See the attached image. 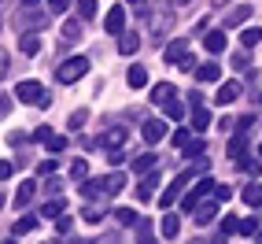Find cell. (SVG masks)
<instances>
[{"label":"cell","mask_w":262,"mask_h":244,"mask_svg":"<svg viewBox=\"0 0 262 244\" xmlns=\"http://www.w3.org/2000/svg\"><path fill=\"white\" fill-rule=\"evenodd\" d=\"M115 218H118V226H133L137 222V211H133V207H118Z\"/></svg>","instance_id":"e575fe53"},{"label":"cell","mask_w":262,"mask_h":244,"mask_svg":"<svg viewBox=\"0 0 262 244\" xmlns=\"http://www.w3.org/2000/svg\"><path fill=\"white\" fill-rule=\"evenodd\" d=\"M8 71H11V56H8V52H4V56H0V74H4V78H8Z\"/></svg>","instance_id":"816d5d0a"},{"label":"cell","mask_w":262,"mask_h":244,"mask_svg":"<svg viewBox=\"0 0 262 244\" xmlns=\"http://www.w3.org/2000/svg\"><path fill=\"white\" fill-rule=\"evenodd\" d=\"M45 85L41 82H33V78H26V82H19V85H15V96H19L23 104H41L45 100Z\"/></svg>","instance_id":"3957f363"},{"label":"cell","mask_w":262,"mask_h":244,"mask_svg":"<svg viewBox=\"0 0 262 244\" xmlns=\"http://www.w3.org/2000/svg\"><path fill=\"white\" fill-rule=\"evenodd\" d=\"M52 137H56V133H52V126H41V130H33V141H41V145H48Z\"/></svg>","instance_id":"ab89813d"},{"label":"cell","mask_w":262,"mask_h":244,"mask_svg":"<svg viewBox=\"0 0 262 244\" xmlns=\"http://www.w3.org/2000/svg\"><path fill=\"white\" fill-rule=\"evenodd\" d=\"M173 4H192V0H173Z\"/></svg>","instance_id":"6f0895ef"},{"label":"cell","mask_w":262,"mask_h":244,"mask_svg":"<svg viewBox=\"0 0 262 244\" xmlns=\"http://www.w3.org/2000/svg\"><path fill=\"white\" fill-rule=\"evenodd\" d=\"M159 230H163V237H166V240H173V237L181 233V218H178V215H163Z\"/></svg>","instance_id":"d6986e66"},{"label":"cell","mask_w":262,"mask_h":244,"mask_svg":"<svg viewBox=\"0 0 262 244\" xmlns=\"http://www.w3.org/2000/svg\"><path fill=\"white\" fill-rule=\"evenodd\" d=\"M163 111H166V118L178 122V118H185V104H181L178 96H173V100H166V104H163Z\"/></svg>","instance_id":"f1b7e54d"},{"label":"cell","mask_w":262,"mask_h":244,"mask_svg":"<svg viewBox=\"0 0 262 244\" xmlns=\"http://www.w3.org/2000/svg\"><path fill=\"white\" fill-rule=\"evenodd\" d=\"M141 137H144V145H159L163 137H166V126H163L159 118H148L144 126H141Z\"/></svg>","instance_id":"52a82bcc"},{"label":"cell","mask_w":262,"mask_h":244,"mask_svg":"<svg viewBox=\"0 0 262 244\" xmlns=\"http://www.w3.org/2000/svg\"><path fill=\"white\" fill-rule=\"evenodd\" d=\"M11 174H15V167H11V159H4V163H0V178H4V181H8V178H11Z\"/></svg>","instance_id":"681fc988"},{"label":"cell","mask_w":262,"mask_h":244,"mask_svg":"<svg viewBox=\"0 0 262 244\" xmlns=\"http://www.w3.org/2000/svg\"><path fill=\"white\" fill-rule=\"evenodd\" d=\"M126 141H129V130L126 126H111V130H103V137H100L103 148H122Z\"/></svg>","instance_id":"8992f818"},{"label":"cell","mask_w":262,"mask_h":244,"mask_svg":"<svg viewBox=\"0 0 262 244\" xmlns=\"http://www.w3.org/2000/svg\"><path fill=\"white\" fill-rule=\"evenodd\" d=\"M81 196H85V200L107 196V178H89V181H81Z\"/></svg>","instance_id":"9c48e42d"},{"label":"cell","mask_w":262,"mask_h":244,"mask_svg":"<svg viewBox=\"0 0 262 244\" xmlns=\"http://www.w3.org/2000/svg\"><path fill=\"white\" fill-rule=\"evenodd\" d=\"M207 126H211V111H203V108H192V133H203Z\"/></svg>","instance_id":"cb8c5ba5"},{"label":"cell","mask_w":262,"mask_h":244,"mask_svg":"<svg viewBox=\"0 0 262 244\" xmlns=\"http://www.w3.org/2000/svg\"><path fill=\"white\" fill-rule=\"evenodd\" d=\"M137 48H141V37H137V33H122V41H118V52H122V56H133Z\"/></svg>","instance_id":"484cf974"},{"label":"cell","mask_w":262,"mask_h":244,"mask_svg":"<svg viewBox=\"0 0 262 244\" xmlns=\"http://www.w3.org/2000/svg\"><path fill=\"white\" fill-rule=\"evenodd\" d=\"M196 78H200V82H218V78H222V67H218V63H200V67H196Z\"/></svg>","instance_id":"7402d4cb"},{"label":"cell","mask_w":262,"mask_h":244,"mask_svg":"<svg viewBox=\"0 0 262 244\" xmlns=\"http://www.w3.org/2000/svg\"><path fill=\"white\" fill-rule=\"evenodd\" d=\"M37 174H41V178H52V174H56V159H45V163H37Z\"/></svg>","instance_id":"b9f144b4"},{"label":"cell","mask_w":262,"mask_h":244,"mask_svg":"<svg viewBox=\"0 0 262 244\" xmlns=\"http://www.w3.org/2000/svg\"><path fill=\"white\" fill-rule=\"evenodd\" d=\"M78 15H81V19H96V0H78Z\"/></svg>","instance_id":"836d02e7"},{"label":"cell","mask_w":262,"mask_h":244,"mask_svg":"<svg viewBox=\"0 0 262 244\" xmlns=\"http://www.w3.org/2000/svg\"><path fill=\"white\" fill-rule=\"evenodd\" d=\"M37 4H41V0H23V4H19V8H23V11H33V8H37Z\"/></svg>","instance_id":"9f6ffc18"},{"label":"cell","mask_w":262,"mask_h":244,"mask_svg":"<svg viewBox=\"0 0 262 244\" xmlns=\"http://www.w3.org/2000/svg\"><path fill=\"white\" fill-rule=\"evenodd\" d=\"M240 200L248 204V207H258V204H262V185H258V181L244 185V189H240Z\"/></svg>","instance_id":"2e32d148"},{"label":"cell","mask_w":262,"mask_h":244,"mask_svg":"<svg viewBox=\"0 0 262 244\" xmlns=\"http://www.w3.org/2000/svg\"><path fill=\"white\" fill-rule=\"evenodd\" d=\"M255 237H258V240H262V230H258V233H255Z\"/></svg>","instance_id":"680465c9"},{"label":"cell","mask_w":262,"mask_h":244,"mask_svg":"<svg viewBox=\"0 0 262 244\" xmlns=\"http://www.w3.org/2000/svg\"><path fill=\"white\" fill-rule=\"evenodd\" d=\"M155 185H159V174L148 170L144 181H141V189H137V196H141V200H151V196H155Z\"/></svg>","instance_id":"e0dca14e"},{"label":"cell","mask_w":262,"mask_h":244,"mask_svg":"<svg viewBox=\"0 0 262 244\" xmlns=\"http://www.w3.org/2000/svg\"><path fill=\"white\" fill-rule=\"evenodd\" d=\"M173 96H178V89H173L170 82H159V85H151V104H159V108H163L166 100H173Z\"/></svg>","instance_id":"7c38bea8"},{"label":"cell","mask_w":262,"mask_h":244,"mask_svg":"<svg viewBox=\"0 0 262 244\" xmlns=\"http://www.w3.org/2000/svg\"><path fill=\"white\" fill-rule=\"evenodd\" d=\"M188 52H192V45H188V37H173L166 48H163V59L170 63V67H181L185 59H188Z\"/></svg>","instance_id":"7a4b0ae2"},{"label":"cell","mask_w":262,"mask_h":244,"mask_svg":"<svg viewBox=\"0 0 262 244\" xmlns=\"http://www.w3.org/2000/svg\"><path fill=\"white\" fill-rule=\"evenodd\" d=\"M173 145L185 148V145H188V130H173Z\"/></svg>","instance_id":"7dc6e473"},{"label":"cell","mask_w":262,"mask_h":244,"mask_svg":"<svg viewBox=\"0 0 262 244\" xmlns=\"http://www.w3.org/2000/svg\"><path fill=\"white\" fill-rule=\"evenodd\" d=\"M225 30H207V37H203V48L211 52V56H218V52H225Z\"/></svg>","instance_id":"30bf717a"},{"label":"cell","mask_w":262,"mask_h":244,"mask_svg":"<svg viewBox=\"0 0 262 244\" xmlns=\"http://www.w3.org/2000/svg\"><path fill=\"white\" fill-rule=\"evenodd\" d=\"M63 41H67V45L81 41V15H78V19H67V23H63Z\"/></svg>","instance_id":"ac0fdd59"},{"label":"cell","mask_w":262,"mask_h":244,"mask_svg":"<svg viewBox=\"0 0 262 244\" xmlns=\"http://www.w3.org/2000/svg\"><path fill=\"white\" fill-rule=\"evenodd\" d=\"M251 126H255V115H248V118H240V122H236V130H251Z\"/></svg>","instance_id":"db71d44e"},{"label":"cell","mask_w":262,"mask_h":244,"mask_svg":"<svg viewBox=\"0 0 262 244\" xmlns=\"http://www.w3.org/2000/svg\"><path fill=\"white\" fill-rule=\"evenodd\" d=\"M89 74V59L85 56H74V59H63L59 63V71H56V78L63 82V85H74L78 78H85Z\"/></svg>","instance_id":"6da1fadb"},{"label":"cell","mask_w":262,"mask_h":244,"mask_svg":"<svg viewBox=\"0 0 262 244\" xmlns=\"http://www.w3.org/2000/svg\"><path fill=\"white\" fill-rule=\"evenodd\" d=\"M41 226V218L37 215H23L19 222H15V230H11V237H26V233H33Z\"/></svg>","instance_id":"9a60e30c"},{"label":"cell","mask_w":262,"mask_h":244,"mask_svg":"<svg viewBox=\"0 0 262 244\" xmlns=\"http://www.w3.org/2000/svg\"><path fill=\"white\" fill-rule=\"evenodd\" d=\"M19 48H23V56H37V52H41V37H37V33H23V41H19Z\"/></svg>","instance_id":"ffe728a7"},{"label":"cell","mask_w":262,"mask_h":244,"mask_svg":"<svg viewBox=\"0 0 262 244\" xmlns=\"http://www.w3.org/2000/svg\"><path fill=\"white\" fill-rule=\"evenodd\" d=\"M85 118H89V111H85V108H81V111H74V115H71V130H78Z\"/></svg>","instance_id":"bcb514c9"},{"label":"cell","mask_w":262,"mask_h":244,"mask_svg":"<svg viewBox=\"0 0 262 244\" xmlns=\"http://www.w3.org/2000/svg\"><path fill=\"white\" fill-rule=\"evenodd\" d=\"M185 155H203V141H200V137H196V141H188V145H185Z\"/></svg>","instance_id":"ee69618b"},{"label":"cell","mask_w":262,"mask_h":244,"mask_svg":"<svg viewBox=\"0 0 262 244\" xmlns=\"http://www.w3.org/2000/svg\"><path fill=\"white\" fill-rule=\"evenodd\" d=\"M229 196H233V189H229V185H218V189H214V200H218V204H225Z\"/></svg>","instance_id":"f6af8a7d"},{"label":"cell","mask_w":262,"mask_h":244,"mask_svg":"<svg viewBox=\"0 0 262 244\" xmlns=\"http://www.w3.org/2000/svg\"><path fill=\"white\" fill-rule=\"evenodd\" d=\"M107 163L111 167H122V163H126V152H122V148H107Z\"/></svg>","instance_id":"8d00e7d4"},{"label":"cell","mask_w":262,"mask_h":244,"mask_svg":"<svg viewBox=\"0 0 262 244\" xmlns=\"http://www.w3.org/2000/svg\"><path fill=\"white\" fill-rule=\"evenodd\" d=\"M244 148H248V130H236V137H233V141H229V155H233V159H236V155H240Z\"/></svg>","instance_id":"f546056e"},{"label":"cell","mask_w":262,"mask_h":244,"mask_svg":"<svg viewBox=\"0 0 262 244\" xmlns=\"http://www.w3.org/2000/svg\"><path fill=\"white\" fill-rule=\"evenodd\" d=\"M222 233L229 237V233H240V222L236 218H222Z\"/></svg>","instance_id":"7bdbcfd3"},{"label":"cell","mask_w":262,"mask_h":244,"mask_svg":"<svg viewBox=\"0 0 262 244\" xmlns=\"http://www.w3.org/2000/svg\"><path fill=\"white\" fill-rule=\"evenodd\" d=\"M81 218L89 222V226H96V222L103 218V211H100V207H85V211H81Z\"/></svg>","instance_id":"74e56055"},{"label":"cell","mask_w":262,"mask_h":244,"mask_svg":"<svg viewBox=\"0 0 262 244\" xmlns=\"http://www.w3.org/2000/svg\"><path fill=\"white\" fill-rule=\"evenodd\" d=\"M126 82H129V89H144V85H148V71H144V67H129Z\"/></svg>","instance_id":"44dd1931"},{"label":"cell","mask_w":262,"mask_h":244,"mask_svg":"<svg viewBox=\"0 0 262 244\" xmlns=\"http://www.w3.org/2000/svg\"><path fill=\"white\" fill-rule=\"evenodd\" d=\"M258 155H262V145H258Z\"/></svg>","instance_id":"91938a15"},{"label":"cell","mask_w":262,"mask_h":244,"mask_svg":"<svg viewBox=\"0 0 262 244\" xmlns=\"http://www.w3.org/2000/svg\"><path fill=\"white\" fill-rule=\"evenodd\" d=\"M71 226H74L71 215H59V218H56V233H71Z\"/></svg>","instance_id":"60d3db41"},{"label":"cell","mask_w":262,"mask_h":244,"mask_svg":"<svg viewBox=\"0 0 262 244\" xmlns=\"http://www.w3.org/2000/svg\"><path fill=\"white\" fill-rule=\"evenodd\" d=\"M214 215H218V200H214V196L207 200V204H203V200L196 204V222H200V226H211Z\"/></svg>","instance_id":"8fae6325"},{"label":"cell","mask_w":262,"mask_h":244,"mask_svg":"<svg viewBox=\"0 0 262 244\" xmlns=\"http://www.w3.org/2000/svg\"><path fill=\"white\" fill-rule=\"evenodd\" d=\"M103 30H107L111 37H122V33H126V8H111L103 15Z\"/></svg>","instance_id":"5b68a950"},{"label":"cell","mask_w":262,"mask_h":244,"mask_svg":"<svg viewBox=\"0 0 262 244\" xmlns=\"http://www.w3.org/2000/svg\"><path fill=\"white\" fill-rule=\"evenodd\" d=\"M240 233H244V237H255V233H258V218H255V215L244 218V222H240Z\"/></svg>","instance_id":"d590c367"},{"label":"cell","mask_w":262,"mask_h":244,"mask_svg":"<svg viewBox=\"0 0 262 244\" xmlns=\"http://www.w3.org/2000/svg\"><path fill=\"white\" fill-rule=\"evenodd\" d=\"M48 8H52V15H67L71 11V0H48Z\"/></svg>","instance_id":"f35d334b"},{"label":"cell","mask_w":262,"mask_h":244,"mask_svg":"<svg viewBox=\"0 0 262 244\" xmlns=\"http://www.w3.org/2000/svg\"><path fill=\"white\" fill-rule=\"evenodd\" d=\"M233 100H240V82H222L214 104H233Z\"/></svg>","instance_id":"4fadbf2b"},{"label":"cell","mask_w":262,"mask_h":244,"mask_svg":"<svg viewBox=\"0 0 262 244\" xmlns=\"http://www.w3.org/2000/svg\"><path fill=\"white\" fill-rule=\"evenodd\" d=\"M45 189H48V193H52V196H56V193H59V189H63V185H59V178H48V185H45Z\"/></svg>","instance_id":"11a10c76"},{"label":"cell","mask_w":262,"mask_h":244,"mask_svg":"<svg viewBox=\"0 0 262 244\" xmlns=\"http://www.w3.org/2000/svg\"><path fill=\"white\" fill-rule=\"evenodd\" d=\"M248 15H251V8H233L229 15H225V26H244Z\"/></svg>","instance_id":"83f0119b"},{"label":"cell","mask_w":262,"mask_h":244,"mask_svg":"<svg viewBox=\"0 0 262 244\" xmlns=\"http://www.w3.org/2000/svg\"><path fill=\"white\" fill-rule=\"evenodd\" d=\"M214 189H218V181H211V178H200L196 181V189L185 196V211H196V204L200 200H207V196H214Z\"/></svg>","instance_id":"277c9868"},{"label":"cell","mask_w":262,"mask_h":244,"mask_svg":"<svg viewBox=\"0 0 262 244\" xmlns=\"http://www.w3.org/2000/svg\"><path fill=\"white\" fill-rule=\"evenodd\" d=\"M148 170H155V152H141L133 159V174H148Z\"/></svg>","instance_id":"603a6c76"},{"label":"cell","mask_w":262,"mask_h":244,"mask_svg":"<svg viewBox=\"0 0 262 244\" xmlns=\"http://www.w3.org/2000/svg\"><path fill=\"white\" fill-rule=\"evenodd\" d=\"M33 196H37V181H23L19 189H15V207H26Z\"/></svg>","instance_id":"5bb4252c"},{"label":"cell","mask_w":262,"mask_h":244,"mask_svg":"<svg viewBox=\"0 0 262 244\" xmlns=\"http://www.w3.org/2000/svg\"><path fill=\"white\" fill-rule=\"evenodd\" d=\"M233 67H236V71H248V56H244V52H240V56H233Z\"/></svg>","instance_id":"f5cc1de1"},{"label":"cell","mask_w":262,"mask_h":244,"mask_svg":"<svg viewBox=\"0 0 262 244\" xmlns=\"http://www.w3.org/2000/svg\"><path fill=\"white\" fill-rule=\"evenodd\" d=\"M192 181V170H185V174H178V178H173V185L163 193V207H170V204H178V196H181V189Z\"/></svg>","instance_id":"ba28073f"},{"label":"cell","mask_w":262,"mask_h":244,"mask_svg":"<svg viewBox=\"0 0 262 244\" xmlns=\"http://www.w3.org/2000/svg\"><path fill=\"white\" fill-rule=\"evenodd\" d=\"M240 167H244V170H248V174H258V170H262V163H255V159H244Z\"/></svg>","instance_id":"f907efd6"},{"label":"cell","mask_w":262,"mask_h":244,"mask_svg":"<svg viewBox=\"0 0 262 244\" xmlns=\"http://www.w3.org/2000/svg\"><path fill=\"white\" fill-rule=\"evenodd\" d=\"M122 189H126V174H111L107 178V196H118Z\"/></svg>","instance_id":"4dcf8cb0"},{"label":"cell","mask_w":262,"mask_h":244,"mask_svg":"<svg viewBox=\"0 0 262 244\" xmlns=\"http://www.w3.org/2000/svg\"><path fill=\"white\" fill-rule=\"evenodd\" d=\"M129 4H137V0H129Z\"/></svg>","instance_id":"94428289"},{"label":"cell","mask_w":262,"mask_h":244,"mask_svg":"<svg viewBox=\"0 0 262 244\" xmlns=\"http://www.w3.org/2000/svg\"><path fill=\"white\" fill-rule=\"evenodd\" d=\"M63 207H67L63 200H48V204L41 207V215H45V218H59V215H63Z\"/></svg>","instance_id":"1f68e13d"},{"label":"cell","mask_w":262,"mask_h":244,"mask_svg":"<svg viewBox=\"0 0 262 244\" xmlns=\"http://www.w3.org/2000/svg\"><path fill=\"white\" fill-rule=\"evenodd\" d=\"M67 148V137H52L48 141V152H63Z\"/></svg>","instance_id":"c3c4849f"},{"label":"cell","mask_w":262,"mask_h":244,"mask_svg":"<svg viewBox=\"0 0 262 244\" xmlns=\"http://www.w3.org/2000/svg\"><path fill=\"white\" fill-rule=\"evenodd\" d=\"M258 41H262V30H258V26H248V30H240V45H244V48H255Z\"/></svg>","instance_id":"4316f807"},{"label":"cell","mask_w":262,"mask_h":244,"mask_svg":"<svg viewBox=\"0 0 262 244\" xmlns=\"http://www.w3.org/2000/svg\"><path fill=\"white\" fill-rule=\"evenodd\" d=\"M89 178V167H85V159H74L71 163V181H85Z\"/></svg>","instance_id":"d6a6232c"},{"label":"cell","mask_w":262,"mask_h":244,"mask_svg":"<svg viewBox=\"0 0 262 244\" xmlns=\"http://www.w3.org/2000/svg\"><path fill=\"white\" fill-rule=\"evenodd\" d=\"M170 26H173V15H170V11L151 19V30H155V37H159V41H163V33H170Z\"/></svg>","instance_id":"d4e9b609"}]
</instances>
